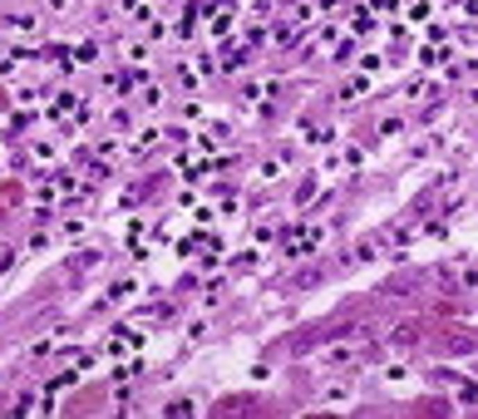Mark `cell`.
Segmentation results:
<instances>
[{
    "mask_svg": "<svg viewBox=\"0 0 478 419\" xmlns=\"http://www.w3.org/2000/svg\"><path fill=\"white\" fill-rule=\"evenodd\" d=\"M414 340H419V326H414V321H404V326H395V331H390V345H399V350H404V345H414Z\"/></svg>",
    "mask_w": 478,
    "mask_h": 419,
    "instance_id": "cell-1",
    "label": "cell"
},
{
    "mask_svg": "<svg viewBox=\"0 0 478 419\" xmlns=\"http://www.w3.org/2000/svg\"><path fill=\"white\" fill-rule=\"evenodd\" d=\"M478 400V385H459V404H473Z\"/></svg>",
    "mask_w": 478,
    "mask_h": 419,
    "instance_id": "cell-2",
    "label": "cell"
}]
</instances>
